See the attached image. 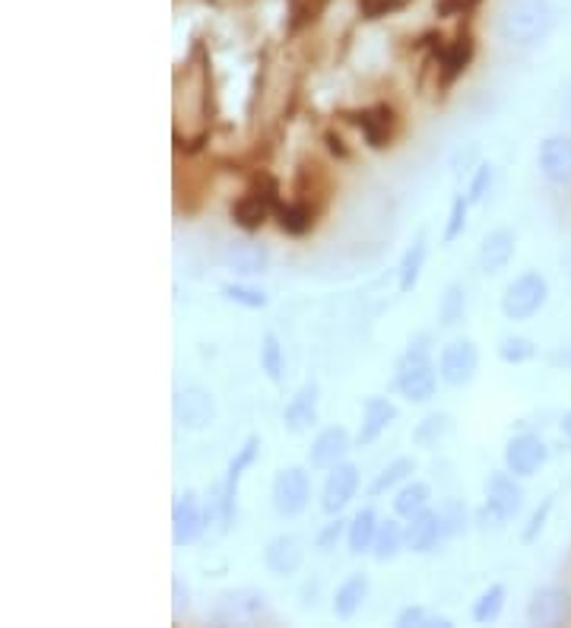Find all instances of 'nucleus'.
Here are the masks:
<instances>
[{"mask_svg": "<svg viewBox=\"0 0 571 628\" xmlns=\"http://www.w3.org/2000/svg\"><path fill=\"white\" fill-rule=\"evenodd\" d=\"M340 118L353 124L372 150H388L400 134V115H397V108L388 105V102H375L368 108H353V112H343Z\"/></svg>", "mask_w": 571, "mask_h": 628, "instance_id": "6e6552de", "label": "nucleus"}, {"mask_svg": "<svg viewBox=\"0 0 571 628\" xmlns=\"http://www.w3.org/2000/svg\"><path fill=\"white\" fill-rule=\"evenodd\" d=\"M413 473H416V460H413V457H397V460H391V464L372 479V486H368V495H372V498H381L388 489H394V486H400V483H407V479H410Z\"/></svg>", "mask_w": 571, "mask_h": 628, "instance_id": "2f4dec72", "label": "nucleus"}, {"mask_svg": "<svg viewBox=\"0 0 571 628\" xmlns=\"http://www.w3.org/2000/svg\"><path fill=\"white\" fill-rule=\"evenodd\" d=\"M416 45L432 48L429 64L435 67V80H438L441 92L451 89L460 77H464L467 67L476 58V39H473L470 29H460L454 39H445L441 32H429V35H422Z\"/></svg>", "mask_w": 571, "mask_h": 628, "instance_id": "20e7f679", "label": "nucleus"}, {"mask_svg": "<svg viewBox=\"0 0 571 628\" xmlns=\"http://www.w3.org/2000/svg\"><path fill=\"white\" fill-rule=\"evenodd\" d=\"M505 597H508L505 584H492L489 590H483L480 600H476L473 609H470L473 622H476V625H489V622L499 619V616H502V609H505Z\"/></svg>", "mask_w": 571, "mask_h": 628, "instance_id": "f704fd0d", "label": "nucleus"}, {"mask_svg": "<svg viewBox=\"0 0 571 628\" xmlns=\"http://www.w3.org/2000/svg\"><path fill=\"white\" fill-rule=\"evenodd\" d=\"M207 524H210L207 505H200L197 492L188 489L184 495L175 498V505H172V540H175V546L197 543L200 537H204Z\"/></svg>", "mask_w": 571, "mask_h": 628, "instance_id": "4468645a", "label": "nucleus"}, {"mask_svg": "<svg viewBox=\"0 0 571 628\" xmlns=\"http://www.w3.org/2000/svg\"><path fill=\"white\" fill-rule=\"evenodd\" d=\"M368 600V575H362V571H356V575H349L334 594V613L337 619H353L362 603Z\"/></svg>", "mask_w": 571, "mask_h": 628, "instance_id": "bb28decb", "label": "nucleus"}, {"mask_svg": "<svg viewBox=\"0 0 571 628\" xmlns=\"http://www.w3.org/2000/svg\"><path fill=\"white\" fill-rule=\"evenodd\" d=\"M223 264L235 276H261L270 267V251L254 242H232L223 251Z\"/></svg>", "mask_w": 571, "mask_h": 628, "instance_id": "5701e85b", "label": "nucleus"}, {"mask_svg": "<svg viewBox=\"0 0 571 628\" xmlns=\"http://www.w3.org/2000/svg\"><path fill=\"white\" fill-rule=\"evenodd\" d=\"M172 594H175V613H181V609H188V584H184L181 578H172Z\"/></svg>", "mask_w": 571, "mask_h": 628, "instance_id": "3c124183", "label": "nucleus"}, {"mask_svg": "<svg viewBox=\"0 0 571 628\" xmlns=\"http://www.w3.org/2000/svg\"><path fill=\"white\" fill-rule=\"evenodd\" d=\"M223 299L226 302H235V305H242V308H251V311H257V308H267L270 305V299L261 292V289H254V286H245V283H226L223 289Z\"/></svg>", "mask_w": 571, "mask_h": 628, "instance_id": "ea45409f", "label": "nucleus"}, {"mask_svg": "<svg viewBox=\"0 0 571 628\" xmlns=\"http://www.w3.org/2000/svg\"><path fill=\"white\" fill-rule=\"evenodd\" d=\"M483 0H435V16L441 20H454V16H470Z\"/></svg>", "mask_w": 571, "mask_h": 628, "instance_id": "de8ad7c7", "label": "nucleus"}, {"mask_svg": "<svg viewBox=\"0 0 571 628\" xmlns=\"http://www.w3.org/2000/svg\"><path fill=\"white\" fill-rule=\"evenodd\" d=\"M432 337L419 334L416 340H410L407 353L397 362V375H394V391L410 400V403H429L438 391V372L435 365L429 362L432 356Z\"/></svg>", "mask_w": 571, "mask_h": 628, "instance_id": "7ed1b4c3", "label": "nucleus"}, {"mask_svg": "<svg viewBox=\"0 0 571 628\" xmlns=\"http://www.w3.org/2000/svg\"><path fill=\"white\" fill-rule=\"evenodd\" d=\"M283 346H280V337L276 334H264V346H261V372L276 384L283 378Z\"/></svg>", "mask_w": 571, "mask_h": 628, "instance_id": "58836bf2", "label": "nucleus"}, {"mask_svg": "<svg viewBox=\"0 0 571 628\" xmlns=\"http://www.w3.org/2000/svg\"><path fill=\"white\" fill-rule=\"evenodd\" d=\"M441 537H445V524H441V514L438 511H419L416 517H410L407 524V549L410 552H419V556H426L432 552Z\"/></svg>", "mask_w": 571, "mask_h": 628, "instance_id": "b1692460", "label": "nucleus"}, {"mask_svg": "<svg viewBox=\"0 0 571 628\" xmlns=\"http://www.w3.org/2000/svg\"><path fill=\"white\" fill-rule=\"evenodd\" d=\"M552 29H556V10L549 0H511L499 16V35L518 48L546 42Z\"/></svg>", "mask_w": 571, "mask_h": 628, "instance_id": "f03ea898", "label": "nucleus"}, {"mask_svg": "<svg viewBox=\"0 0 571 628\" xmlns=\"http://www.w3.org/2000/svg\"><path fill=\"white\" fill-rule=\"evenodd\" d=\"M311 502V479L302 467H286L273 479V508L283 517H299Z\"/></svg>", "mask_w": 571, "mask_h": 628, "instance_id": "f8f14e48", "label": "nucleus"}, {"mask_svg": "<svg viewBox=\"0 0 571 628\" xmlns=\"http://www.w3.org/2000/svg\"><path fill=\"white\" fill-rule=\"evenodd\" d=\"M559 429H562V435L571 441V410H565V413H562V419H559Z\"/></svg>", "mask_w": 571, "mask_h": 628, "instance_id": "864d4df0", "label": "nucleus"}, {"mask_svg": "<svg viewBox=\"0 0 571 628\" xmlns=\"http://www.w3.org/2000/svg\"><path fill=\"white\" fill-rule=\"evenodd\" d=\"M549 460V448L540 435L533 432H524V435H514L508 445H505V467L521 476V479H530L537 476Z\"/></svg>", "mask_w": 571, "mask_h": 628, "instance_id": "2eb2a0df", "label": "nucleus"}, {"mask_svg": "<svg viewBox=\"0 0 571 628\" xmlns=\"http://www.w3.org/2000/svg\"><path fill=\"white\" fill-rule=\"evenodd\" d=\"M451 429H454V422H451L448 413H432V416H426V419H422L419 426L413 429V441H416L419 448L432 451V448H438V441H441V438H448V435H451Z\"/></svg>", "mask_w": 571, "mask_h": 628, "instance_id": "72a5a7b5", "label": "nucleus"}, {"mask_svg": "<svg viewBox=\"0 0 571 628\" xmlns=\"http://www.w3.org/2000/svg\"><path fill=\"white\" fill-rule=\"evenodd\" d=\"M172 413H175V422L181 429L204 432L216 419V400L210 391H204V387H181L172 400Z\"/></svg>", "mask_w": 571, "mask_h": 628, "instance_id": "9b49d317", "label": "nucleus"}, {"mask_svg": "<svg viewBox=\"0 0 571 628\" xmlns=\"http://www.w3.org/2000/svg\"><path fill=\"white\" fill-rule=\"evenodd\" d=\"M429 498H432V489L429 483H419V479H410V483H403L394 495V511L400 517H416L419 511L429 508Z\"/></svg>", "mask_w": 571, "mask_h": 628, "instance_id": "7c9ffc66", "label": "nucleus"}, {"mask_svg": "<svg viewBox=\"0 0 571 628\" xmlns=\"http://www.w3.org/2000/svg\"><path fill=\"white\" fill-rule=\"evenodd\" d=\"M397 625L400 628H451L454 622L441 613H432L426 606H407L403 613L397 616Z\"/></svg>", "mask_w": 571, "mask_h": 628, "instance_id": "e433bc0d", "label": "nucleus"}, {"mask_svg": "<svg viewBox=\"0 0 571 628\" xmlns=\"http://www.w3.org/2000/svg\"><path fill=\"white\" fill-rule=\"evenodd\" d=\"M438 514H441V524H445V537H457V533L467 530V508L454 502V498H448V502L438 508Z\"/></svg>", "mask_w": 571, "mask_h": 628, "instance_id": "c03bdc74", "label": "nucleus"}, {"mask_svg": "<svg viewBox=\"0 0 571 628\" xmlns=\"http://www.w3.org/2000/svg\"><path fill=\"white\" fill-rule=\"evenodd\" d=\"M346 530H349V524H346V521H340V514H337L334 521L324 524V527L318 530V537H315V549H318V552H334V549H337V543L346 537Z\"/></svg>", "mask_w": 571, "mask_h": 628, "instance_id": "a18cd8bd", "label": "nucleus"}, {"mask_svg": "<svg viewBox=\"0 0 571 628\" xmlns=\"http://www.w3.org/2000/svg\"><path fill=\"white\" fill-rule=\"evenodd\" d=\"M568 616V590L565 587H556V584H549V587H540V590H533V597L527 603V622L530 625H562Z\"/></svg>", "mask_w": 571, "mask_h": 628, "instance_id": "6ab92c4d", "label": "nucleus"}, {"mask_svg": "<svg viewBox=\"0 0 571 628\" xmlns=\"http://www.w3.org/2000/svg\"><path fill=\"white\" fill-rule=\"evenodd\" d=\"M210 622L213 625H264L273 622L267 594L257 587H232L223 590L216 597L213 609H210Z\"/></svg>", "mask_w": 571, "mask_h": 628, "instance_id": "423d86ee", "label": "nucleus"}, {"mask_svg": "<svg viewBox=\"0 0 571 628\" xmlns=\"http://www.w3.org/2000/svg\"><path fill=\"white\" fill-rule=\"evenodd\" d=\"M394 419H397V406L388 397H368L356 441L359 445H372V441L381 438V432H388V426Z\"/></svg>", "mask_w": 571, "mask_h": 628, "instance_id": "393cba45", "label": "nucleus"}, {"mask_svg": "<svg viewBox=\"0 0 571 628\" xmlns=\"http://www.w3.org/2000/svg\"><path fill=\"white\" fill-rule=\"evenodd\" d=\"M213 124V70L204 42H194L188 61L175 73V150L184 156L200 153L210 143Z\"/></svg>", "mask_w": 571, "mask_h": 628, "instance_id": "f257e3e1", "label": "nucleus"}, {"mask_svg": "<svg viewBox=\"0 0 571 628\" xmlns=\"http://www.w3.org/2000/svg\"><path fill=\"white\" fill-rule=\"evenodd\" d=\"M330 0H289V32L311 26L327 10Z\"/></svg>", "mask_w": 571, "mask_h": 628, "instance_id": "4c0bfd02", "label": "nucleus"}, {"mask_svg": "<svg viewBox=\"0 0 571 628\" xmlns=\"http://www.w3.org/2000/svg\"><path fill=\"white\" fill-rule=\"evenodd\" d=\"M524 508V489L514 479L511 470L505 473H492L486 483V508L480 514V521H492V527H505L508 521L518 517Z\"/></svg>", "mask_w": 571, "mask_h": 628, "instance_id": "1a4fd4ad", "label": "nucleus"}, {"mask_svg": "<svg viewBox=\"0 0 571 628\" xmlns=\"http://www.w3.org/2000/svg\"><path fill=\"white\" fill-rule=\"evenodd\" d=\"M403 549H407V527L397 524V521H384V524H378L375 546H372L375 562H394Z\"/></svg>", "mask_w": 571, "mask_h": 628, "instance_id": "c85d7f7f", "label": "nucleus"}, {"mask_svg": "<svg viewBox=\"0 0 571 628\" xmlns=\"http://www.w3.org/2000/svg\"><path fill=\"white\" fill-rule=\"evenodd\" d=\"M552 508H556V495H546L543 502H540V508L530 514V521H527V527H524V533H521V543H524V546H533V543L540 540V533H543V527H546V521H549Z\"/></svg>", "mask_w": 571, "mask_h": 628, "instance_id": "a19ab883", "label": "nucleus"}, {"mask_svg": "<svg viewBox=\"0 0 571 628\" xmlns=\"http://www.w3.org/2000/svg\"><path fill=\"white\" fill-rule=\"evenodd\" d=\"M426 257H429V245H426V232L416 235V242L407 248L400 261V292H413L416 283H419V273L426 267Z\"/></svg>", "mask_w": 571, "mask_h": 628, "instance_id": "c756f323", "label": "nucleus"}, {"mask_svg": "<svg viewBox=\"0 0 571 628\" xmlns=\"http://www.w3.org/2000/svg\"><path fill=\"white\" fill-rule=\"evenodd\" d=\"M476 368H480V349L473 340H454L438 356V375L448 387L470 384L476 378Z\"/></svg>", "mask_w": 571, "mask_h": 628, "instance_id": "ddd939ff", "label": "nucleus"}, {"mask_svg": "<svg viewBox=\"0 0 571 628\" xmlns=\"http://www.w3.org/2000/svg\"><path fill=\"white\" fill-rule=\"evenodd\" d=\"M318 400H321V387L315 381L302 384L292 400L286 403L283 410V426L289 435H305L311 426L318 422Z\"/></svg>", "mask_w": 571, "mask_h": 628, "instance_id": "a211bd4d", "label": "nucleus"}, {"mask_svg": "<svg viewBox=\"0 0 571 628\" xmlns=\"http://www.w3.org/2000/svg\"><path fill=\"white\" fill-rule=\"evenodd\" d=\"M467 210H470V200L467 197H454L451 213H448L445 235H441V242H445V245H454L457 238L464 235V229H467Z\"/></svg>", "mask_w": 571, "mask_h": 628, "instance_id": "79ce46f5", "label": "nucleus"}, {"mask_svg": "<svg viewBox=\"0 0 571 628\" xmlns=\"http://www.w3.org/2000/svg\"><path fill=\"white\" fill-rule=\"evenodd\" d=\"M413 4V0H359V13L362 20H384V16L403 13Z\"/></svg>", "mask_w": 571, "mask_h": 628, "instance_id": "37998d69", "label": "nucleus"}, {"mask_svg": "<svg viewBox=\"0 0 571 628\" xmlns=\"http://www.w3.org/2000/svg\"><path fill=\"white\" fill-rule=\"evenodd\" d=\"M537 356V343L530 337H521V334H508L499 340V359L508 362V365H524Z\"/></svg>", "mask_w": 571, "mask_h": 628, "instance_id": "c9c22d12", "label": "nucleus"}, {"mask_svg": "<svg viewBox=\"0 0 571 628\" xmlns=\"http://www.w3.org/2000/svg\"><path fill=\"white\" fill-rule=\"evenodd\" d=\"M359 489V467L356 464H337L327 470L324 489H321V511L324 514H340L349 502L356 498Z\"/></svg>", "mask_w": 571, "mask_h": 628, "instance_id": "dca6fc26", "label": "nucleus"}, {"mask_svg": "<svg viewBox=\"0 0 571 628\" xmlns=\"http://www.w3.org/2000/svg\"><path fill=\"white\" fill-rule=\"evenodd\" d=\"M324 143H327L330 156H337V159H349V156H353V153H349L346 140H343L340 134H334V131H327V134H324Z\"/></svg>", "mask_w": 571, "mask_h": 628, "instance_id": "8fccbe9b", "label": "nucleus"}, {"mask_svg": "<svg viewBox=\"0 0 571 628\" xmlns=\"http://www.w3.org/2000/svg\"><path fill=\"white\" fill-rule=\"evenodd\" d=\"M302 562H305V543L296 537V533H280V537H273L264 549V565L276 578L296 575Z\"/></svg>", "mask_w": 571, "mask_h": 628, "instance_id": "f3484780", "label": "nucleus"}, {"mask_svg": "<svg viewBox=\"0 0 571 628\" xmlns=\"http://www.w3.org/2000/svg\"><path fill=\"white\" fill-rule=\"evenodd\" d=\"M562 115L571 118V80H568L565 89H562Z\"/></svg>", "mask_w": 571, "mask_h": 628, "instance_id": "603ef678", "label": "nucleus"}, {"mask_svg": "<svg viewBox=\"0 0 571 628\" xmlns=\"http://www.w3.org/2000/svg\"><path fill=\"white\" fill-rule=\"evenodd\" d=\"M518 251V235L511 229H492L480 245V270L483 273H502Z\"/></svg>", "mask_w": 571, "mask_h": 628, "instance_id": "4be33fe9", "label": "nucleus"}, {"mask_svg": "<svg viewBox=\"0 0 571 628\" xmlns=\"http://www.w3.org/2000/svg\"><path fill=\"white\" fill-rule=\"evenodd\" d=\"M292 191H296V197H292V200H302L305 207H311L321 216L324 207L330 203V194H334V178H330L324 162L302 159L299 169H296V184H292Z\"/></svg>", "mask_w": 571, "mask_h": 628, "instance_id": "9d476101", "label": "nucleus"}, {"mask_svg": "<svg viewBox=\"0 0 571 628\" xmlns=\"http://www.w3.org/2000/svg\"><path fill=\"white\" fill-rule=\"evenodd\" d=\"M273 219H276V226H280V232H286L292 238H302V235H308L311 229H315L318 213L311 207H305L302 200H280L276 203V210H273Z\"/></svg>", "mask_w": 571, "mask_h": 628, "instance_id": "a878e982", "label": "nucleus"}, {"mask_svg": "<svg viewBox=\"0 0 571 628\" xmlns=\"http://www.w3.org/2000/svg\"><path fill=\"white\" fill-rule=\"evenodd\" d=\"M540 172L549 184H571V137L552 134L540 143Z\"/></svg>", "mask_w": 571, "mask_h": 628, "instance_id": "aec40b11", "label": "nucleus"}, {"mask_svg": "<svg viewBox=\"0 0 571 628\" xmlns=\"http://www.w3.org/2000/svg\"><path fill=\"white\" fill-rule=\"evenodd\" d=\"M464 314H467V289H464V283L445 286V295H441V302H438L441 327H457L460 321H464Z\"/></svg>", "mask_w": 571, "mask_h": 628, "instance_id": "473e14b6", "label": "nucleus"}, {"mask_svg": "<svg viewBox=\"0 0 571 628\" xmlns=\"http://www.w3.org/2000/svg\"><path fill=\"white\" fill-rule=\"evenodd\" d=\"M280 200H283L280 181L267 175L264 169H257L251 175V184L245 188V194H238V200L232 203V223L245 232H257L273 216Z\"/></svg>", "mask_w": 571, "mask_h": 628, "instance_id": "39448f33", "label": "nucleus"}, {"mask_svg": "<svg viewBox=\"0 0 571 628\" xmlns=\"http://www.w3.org/2000/svg\"><path fill=\"white\" fill-rule=\"evenodd\" d=\"M546 302H549L546 276L537 273V270H527L521 276H514V280L505 286L502 314L508 321H530V318H537V314L546 308Z\"/></svg>", "mask_w": 571, "mask_h": 628, "instance_id": "0eeeda50", "label": "nucleus"}, {"mask_svg": "<svg viewBox=\"0 0 571 628\" xmlns=\"http://www.w3.org/2000/svg\"><path fill=\"white\" fill-rule=\"evenodd\" d=\"M375 533H378V514H375L372 508L356 511V517L349 521V530H346L349 552H353V556H362V552H372V546H375Z\"/></svg>", "mask_w": 571, "mask_h": 628, "instance_id": "cd10ccee", "label": "nucleus"}, {"mask_svg": "<svg viewBox=\"0 0 571 628\" xmlns=\"http://www.w3.org/2000/svg\"><path fill=\"white\" fill-rule=\"evenodd\" d=\"M492 181H495V169H492L489 162H483L480 169H476L473 181H470L467 200H470V203H480V200H486V194H489V188H492Z\"/></svg>", "mask_w": 571, "mask_h": 628, "instance_id": "49530a36", "label": "nucleus"}, {"mask_svg": "<svg viewBox=\"0 0 571 628\" xmlns=\"http://www.w3.org/2000/svg\"><path fill=\"white\" fill-rule=\"evenodd\" d=\"M546 362L552 368H559V372H571V343L568 346H559V349H552V353L546 356Z\"/></svg>", "mask_w": 571, "mask_h": 628, "instance_id": "09e8293b", "label": "nucleus"}, {"mask_svg": "<svg viewBox=\"0 0 571 628\" xmlns=\"http://www.w3.org/2000/svg\"><path fill=\"white\" fill-rule=\"evenodd\" d=\"M349 448H353V438L343 426H330L324 429L315 441H311V451H308V464L315 470H330L346 460Z\"/></svg>", "mask_w": 571, "mask_h": 628, "instance_id": "412c9836", "label": "nucleus"}]
</instances>
